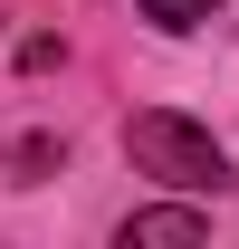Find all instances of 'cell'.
Returning a JSON list of instances; mask_svg holds the SVG:
<instances>
[{
	"label": "cell",
	"mask_w": 239,
	"mask_h": 249,
	"mask_svg": "<svg viewBox=\"0 0 239 249\" xmlns=\"http://www.w3.org/2000/svg\"><path fill=\"white\" fill-rule=\"evenodd\" d=\"M201 230H210L201 211H134L115 240H124V249H153V240H201Z\"/></svg>",
	"instance_id": "obj_2"
},
{
	"label": "cell",
	"mask_w": 239,
	"mask_h": 249,
	"mask_svg": "<svg viewBox=\"0 0 239 249\" xmlns=\"http://www.w3.org/2000/svg\"><path fill=\"white\" fill-rule=\"evenodd\" d=\"M124 154H134V173H153L172 192H220L230 182V154L182 115H124Z\"/></svg>",
	"instance_id": "obj_1"
},
{
	"label": "cell",
	"mask_w": 239,
	"mask_h": 249,
	"mask_svg": "<svg viewBox=\"0 0 239 249\" xmlns=\"http://www.w3.org/2000/svg\"><path fill=\"white\" fill-rule=\"evenodd\" d=\"M220 0H144V19H163V29H201Z\"/></svg>",
	"instance_id": "obj_3"
}]
</instances>
